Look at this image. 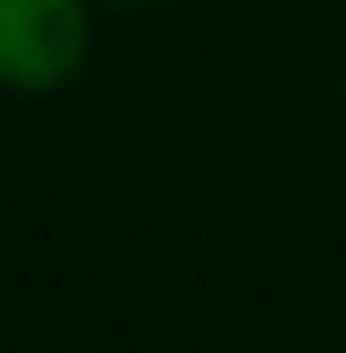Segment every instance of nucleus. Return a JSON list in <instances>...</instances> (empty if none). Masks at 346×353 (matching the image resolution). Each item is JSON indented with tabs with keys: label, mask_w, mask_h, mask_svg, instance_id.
<instances>
[{
	"label": "nucleus",
	"mask_w": 346,
	"mask_h": 353,
	"mask_svg": "<svg viewBox=\"0 0 346 353\" xmlns=\"http://www.w3.org/2000/svg\"><path fill=\"white\" fill-rule=\"evenodd\" d=\"M87 65V0H0V87L51 94Z\"/></svg>",
	"instance_id": "1"
},
{
	"label": "nucleus",
	"mask_w": 346,
	"mask_h": 353,
	"mask_svg": "<svg viewBox=\"0 0 346 353\" xmlns=\"http://www.w3.org/2000/svg\"><path fill=\"white\" fill-rule=\"evenodd\" d=\"M108 8H152V0H108Z\"/></svg>",
	"instance_id": "2"
}]
</instances>
